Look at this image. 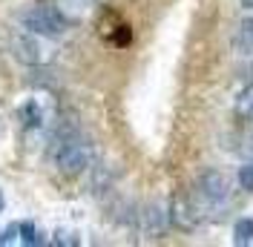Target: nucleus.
<instances>
[{
  "instance_id": "nucleus-1",
  "label": "nucleus",
  "mask_w": 253,
  "mask_h": 247,
  "mask_svg": "<svg viewBox=\"0 0 253 247\" xmlns=\"http://www.w3.org/2000/svg\"><path fill=\"white\" fill-rule=\"evenodd\" d=\"M230 196H233L230 178L219 170H205L196 178V187H193V213L213 218L221 216L230 207Z\"/></svg>"
},
{
  "instance_id": "nucleus-2",
  "label": "nucleus",
  "mask_w": 253,
  "mask_h": 247,
  "mask_svg": "<svg viewBox=\"0 0 253 247\" xmlns=\"http://www.w3.org/2000/svg\"><path fill=\"white\" fill-rule=\"evenodd\" d=\"M17 23H20V29L43 35V38H52V41L66 35V29H69L66 17L58 12L55 3H32V6H26L17 15Z\"/></svg>"
},
{
  "instance_id": "nucleus-3",
  "label": "nucleus",
  "mask_w": 253,
  "mask_h": 247,
  "mask_svg": "<svg viewBox=\"0 0 253 247\" xmlns=\"http://www.w3.org/2000/svg\"><path fill=\"white\" fill-rule=\"evenodd\" d=\"M55 167L63 172V175H81L84 170L92 167V144L81 135H63V138L55 141Z\"/></svg>"
},
{
  "instance_id": "nucleus-4",
  "label": "nucleus",
  "mask_w": 253,
  "mask_h": 247,
  "mask_svg": "<svg viewBox=\"0 0 253 247\" xmlns=\"http://www.w3.org/2000/svg\"><path fill=\"white\" fill-rule=\"evenodd\" d=\"M12 55L20 63H26V66H46V63L55 61L58 46H55L52 38L20 29L17 35H12Z\"/></svg>"
},
{
  "instance_id": "nucleus-5",
  "label": "nucleus",
  "mask_w": 253,
  "mask_h": 247,
  "mask_svg": "<svg viewBox=\"0 0 253 247\" xmlns=\"http://www.w3.org/2000/svg\"><path fill=\"white\" fill-rule=\"evenodd\" d=\"M167 224H170V210H167V204H150L147 210L141 213V227L144 233H150V236H161V233L167 230Z\"/></svg>"
},
{
  "instance_id": "nucleus-6",
  "label": "nucleus",
  "mask_w": 253,
  "mask_h": 247,
  "mask_svg": "<svg viewBox=\"0 0 253 247\" xmlns=\"http://www.w3.org/2000/svg\"><path fill=\"white\" fill-rule=\"evenodd\" d=\"M58 12L66 17V23H81L92 15V6L95 0H55Z\"/></svg>"
},
{
  "instance_id": "nucleus-7",
  "label": "nucleus",
  "mask_w": 253,
  "mask_h": 247,
  "mask_svg": "<svg viewBox=\"0 0 253 247\" xmlns=\"http://www.w3.org/2000/svg\"><path fill=\"white\" fill-rule=\"evenodd\" d=\"M245 126L239 129L236 135H233V153L236 155H242V158H248L251 161L253 158V121H242Z\"/></svg>"
},
{
  "instance_id": "nucleus-8",
  "label": "nucleus",
  "mask_w": 253,
  "mask_h": 247,
  "mask_svg": "<svg viewBox=\"0 0 253 247\" xmlns=\"http://www.w3.org/2000/svg\"><path fill=\"white\" fill-rule=\"evenodd\" d=\"M20 118L26 124V129H41V126L46 124V109L41 107V101L35 98V101H26V104L20 107Z\"/></svg>"
},
{
  "instance_id": "nucleus-9",
  "label": "nucleus",
  "mask_w": 253,
  "mask_h": 247,
  "mask_svg": "<svg viewBox=\"0 0 253 247\" xmlns=\"http://www.w3.org/2000/svg\"><path fill=\"white\" fill-rule=\"evenodd\" d=\"M233 46L239 55H253V15H248L239 23V32L233 38Z\"/></svg>"
},
{
  "instance_id": "nucleus-10",
  "label": "nucleus",
  "mask_w": 253,
  "mask_h": 247,
  "mask_svg": "<svg viewBox=\"0 0 253 247\" xmlns=\"http://www.w3.org/2000/svg\"><path fill=\"white\" fill-rule=\"evenodd\" d=\"M233 109H236L239 121H253V86H245V89L236 95Z\"/></svg>"
},
{
  "instance_id": "nucleus-11",
  "label": "nucleus",
  "mask_w": 253,
  "mask_h": 247,
  "mask_svg": "<svg viewBox=\"0 0 253 247\" xmlns=\"http://www.w3.org/2000/svg\"><path fill=\"white\" fill-rule=\"evenodd\" d=\"M233 242L236 245H251L253 242V218H236L233 224Z\"/></svg>"
},
{
  "instance_id": "nucleus-12",
  "label": "nucleus",
  "mask_w": 253,
  "mask_h": 247,
  "mask_svg": "<svg viewBox=\"0 0 253 247\" xmlns=\"http://www.w3.org/2000/svg\"><path fill=\"white\" fill-rule=\"evenodd\" d=\"M17 230H20V242H23V245H43V242H46L43 233L35 227V221H20Z\"/></svg>"
},
{
  "instance_id": "nucleus-13",
  "label": "nucleus",
  "mask_w": 253,
  "mask_h": 247,
  "mask_svg": "<svg viewBox=\"0 0 253 247\" xmlns=\"http://www.w3.org/2000/svg\"><path fill=\"white\" fill-rule=\"evenodd\" d=\"M239 187L248 190V193L253 190V158L245 164V167H239Z\"/></svg>"
},
{
  "instance_id": "nucleus-14",
  "label": "nucleus",
  "mask_w": 253,
  "mask_h": 247,
  "mask_svg": "<svg viewBox=\"0 0 253 247\" xmlns=\"http://www.w3.org/2000/svg\"><path fill=\"white\" fill-rule=\"evenodd\" d=\"M15 242H20V230H17V224H9L0 233V245H15Z\"/></svg>"
},
{
  "instance_id": "nucleus-15",
  "label": "nucleus",
  "mask_w": 253,
  "mask_h": 247,
  "mask_svg": "<svg viewBox=\"0 0 253 247\" xmlns=\"http://www.w3.org/2000/svg\"><path fill=\"white\" fill-rule=\"evenodd\" d=\"M55 236H58V239H55V245H78V236H75V233H69V230H58Z\"/></svg>"
},
{
  "instance_id": "nucleus-16",
  "label": "nucleus",
  "mask_w": 253,
  "mask_h": 247,
  "mask_svg": "<svg viewBox=\"0 0 253 247\" xmlns=\"http://www.w3.org/2000/svg\"><path fill=\"white\" fill-rule=\"evenodd\" d=\"M242 6H245V9H253V0H242Z\"/></svg>"
},
{
  "instance_id": "nucleus-17",
  "label": "nucleus",
  "mask_w": 253,
  "mask_h": 247,
  "mask_svg": "<svg viewBox=\"0 0 253 247\" xmlns=\"http://www.w3.org/2000/svg\"><path fill=\"white\" fill-rule=\"evenodd\" d=\"M3 207H6V199H3V193H0V213H3Z\"/></svg>"
}]
</instances>
